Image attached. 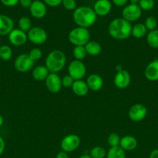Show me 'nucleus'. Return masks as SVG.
Returning a JSON list of instances; mask_svg holds the SVG:
<instances>
[{"label":"nucleus","mask_w":158,"mask_h":158,"mask_svg":"<svg viewBox=\"0 0 158 158\" xmlns=\"http://www.w3.org/2000/svg\"><path fill=\"white\" fill-rule=\"evenodd\" d=\"M132 25L123 18H116L110 22L108 26V34L112 38L124 40L131 36Z\"/></svg>","instance_id":"f257e3e1"},{"label":"nucleus","mask_w":158,"mask_h":158,"mask_svg":"<svg viewBox=\"0 0 158 158\" xmlns=\"http://www.w3.org/2000/svg\"><path fill=\"white\" fill-rule=\"evenodd\" d=\"M73 20L78 27L88 28L94 24L97 19V15L92 8L89 6H79L73 11Z\"/></svg>","instance_id":"f03ea898"},{"label":"nucleus","mask_w":158,"mask_h":158,"mask_svg":"<svg viewBox=\"0 0 158 158\" xmlns=\"http://www.w3.org/2000/svg\"><path fill=\"white\" fill-rule=\"evenodd\" d=\"M67 57L64 52L59 49L51 51L46 57L45 66L50 73H57L64 68Z\"/></svg>","instance_id":"7ed1b4c3"},{"label":"nucleus","mask_w":158,"mask_h":158,"mask_svg":"<svg viewBox=\"0 0 158 158\" xmlns=\"http://www.w3.org/2000/svg\"><path fill=\"white\" fill-rule=\"evenodd\" d=\"M91 38V33L86 28L76 27L71 29L68 33V40L74 46H85Z\"/></svg>","instance_id":"20e7f679"},{"label":"nucleus","mask_w":158,"mask_h":158,"mask_svg":"<svg viewBox=\"0 0 158 158\" xmlns=\"http://www.w3.org/2000/svg\"><path fill=\"white\" fill-rule=\"evenodd\" d=\"M68 75L74 80H82L86 74L87 69L85 63L80 60H74L69 63L68 67Z\"/></svg>","instance_id":"39448f33"},{"label":"nucleus","mask_w":158,"mask_h":158,"mask_svg":"<svg viewBox=\"0 0 158 158\" xmlns=\"http://www.w3.org/2000/svg\"><path fill=\"white\" fill-rule=\"evenodd\" d=\"M35 62L29 57L28 53H22L15 58L14 68L20 73H26L33 69Z\"/></svg>","instance_id":"423d86ee"},{"label":"nucleus","mask_w":158,"mask_h":158,"mask_svg":"<svg viewBox=\"0 0 158 158\" xmlns=\"http://www.w3.org/2000/svg\"><path fill=\"white\" fill-rule=\"evenodd\" d=\"M27 38L33 44L42 45L46 43L48 35L44 29L40 26H35L31 28L27 32Z\"/></svg>","instance_id":"0eeeda50"},{"label":"nucleus","mask_w":158,"mask_h":158,"mask_svg":"<svg viewBox=\"0 0 158 158\" xmlns=\"http://www.w3.org/2000/svg\"><path fill=\"white\" fill-rule=\"evenodd\" d=\"M81 144V139L76 134H68L60 141V148L66 153L76 151Z\"/></svg>","instance_id":"6e6552de"},{"label":"nucleus","mask_w":158,"mask_h":158,"mask_svg":"<svg viewBox=\"0 0 158 158\" xmlns=\"http://www.w3.org/2000/svg\"><path fill=\"white\" fill-rule=\"evenodd\" d=\"M122 15L124 19L129 23H133L139 19L142 15V9L138 5L129 4L123 8Z\"/></svg>","instance_id":"1a4fd4ad"},{"label":"nucleus","mask_w":158,"mask_h":158,"mask_svg":"<svg viewBox=\"0 0 158 158\" xmlns=\"http://www.w3.org/2000/svg\"><path fill=\"white\" fill-rule=\"evenodd\" d=\"M147 115V108L145 105L142 103H136L133 104L129 108L128 112V116L131 120L134 122L142 121L146 118Z\"/></svg>","instance_id":"9d476101"},{"label":"nucleus","mask_w":158,"mask_h":158,"mask_svg":"<svg viewBox=\"0 0 158 158\" xmlns=\"http://www.w3.org/2000/svg\"><path fill=\"white\" fill-rule=\"evenodd\" d=\"M113 82L115 86L119 89H125L131 83V76L128 71L122 69L116 72Z\"/></svg>","instance_id":"9b49d317"},{"label":"nucleus","mask_w":158,"mask_h":158,"mask_svg":"<svg viewBox=\"0 0 158 158\" xmlns=\"http://www.w3.org/2000/svg\"><path fill=\"white\" fill-rule=\"evenodd\" d=\"M46 87L52 94H57L62 89L61 78L57 73H50L45 80Z\"/></svg>","instance_id":"f8f14e48"},{"label":"nucleus","mask_w":158,"mask_h":158,"mask_svg":"<svg viewBox=\"0 0 158 158\" xmlns=\"http://www.w3.org/2000/svg\"><path fill=\"white\" fill-rule=\"evenodd\" d=\"M8 39L12 46H21L27 42V33L20 30V29H14L8 35Z\"/></svg>","instance_id":"ddd939ff"},{"label":"nucleus","mask_w":158,"mask_h":158,"mask_svg":"<svg viewBox=\"0 0 158 158\" xmlns=\"http://www.w3.org/2000/svg\"><path fill=\"white\" fill-rule=\"evenodd\" d=\"M47 8L46 4L40 0H34L29 7V12L33 18L40 19L46 15Z\"/></svg>","instance_id":"4468645a"},{"label":"nucleus","mask_w":158,"mask_h":158,"mask_svg":"<svg viewBox=\"0 0 158 158\" xmlns=\"http://www.w3.org/2000/svg\"><path fill=\"white\" fill-rule=\"evenodd\" d=\"M112 6L110 0H97L92 9L97 16H105L110 13Z\"/></svg>","instance_id":"2eb2a0df"},{"label":"nucleus","mask_w":158,"mask_h":158,"mask_svg":"<svg viewBox=\"0 0 158 158\" xmlns=\"http://www.w3.org/2000/svg\"><path fill=\"white\" fill-rule=\"evenodd\" d=\"M144 76L149 81H158V60H153L146 66Z\"/></svg>","instance_id":"dca6fc26"},{"label":"nucleus","mask_w":158,"mask_h":158,"mask_svg":"<svg viewBox=\"0 0 158 158\" xmlns=\"http://www.w3.org/2000/svg\"><path fill=\"white\" fill-rule=\"evenodd\" d=\"M14 29V22L6 15H0V36L8 35Z\"/></svg>","instance_id":"f3484780"},{"label":"nucleus","mask_w":158,"mask_h":158,"mask_svg":"<svg viewBox=\"0 0 158 158\" xmlns=\"http://www.w3.org/2000/svg\"><path fill=\"white\" fill-rule=\"evenodd\" d=\"M85 82L88 85V89L92 91L100 90L104 85L103 79L97 73H92L88 76Z\"/></svg>","instance_id":"a211bd4d"},{"label":"nucleus","mask_w":158,"mask_h":158,"mask_svg":"<svg viewBox=\"0 0 158 158\" xmlns=\"http://www.w3.org/2000/svg\"><path fill=\"white\" fill-rule=\"evenodd\" d=\"M138 145L136 138L131 135H125L122 137L120 140L119 147L125 151H134Z\"/></svg>","instance_id":"6ab92c4d"},{"label":"nucleus","mask_w":158,"mask_h":158,"mask_svg":"<svg viewBox=\"0 0 158 158\" xmlns=\"http://www.w3.org/2000/svg\"><path fill=\"white\" fill-rule=\"evenodd\" d=\"M71 89H72L73 93L78 97H84V96L87 95L89 91L86 82L82 80H74V83L71 86Z\"/></svg>","instance_id":"aec40b11"},{"label":"nucleus","mask_w":158,"mask_h":158,"mask_svg":"<svg viewBox=\"0 0 158 158\" xmlns=\"http://www.w3.org/2000/svg\"><path fill=\"white\" fill-rule=\"evenodd\" d=\"M50 74V72L45 66H38L33 70V78L37 81H45L46 77Z\"/></svg>","instance_id":"412c9836"},{"label":"nucleus","mask_w":158,"mask_h":158,"mask_svg":"<svg viewBox=\"0 0 158 158\" xmlns=\"http://www.w3.org/2000/svg\"><path fill=\"white\" fill-rule=\"evenodd\" d=\"M87 54L91 56H97L102 52V46L94 40H90L85 46Z\"/></svg>","instance_id":"4be33fe9"},{"label":"nucleus","mask_w":158,"mask_h":158,"mask_svg":"<svg viewBox=\"0 0 158 158\" xmlns=\"http://www.w3.org/2000/svg\"><path fill=\"white\" fill-rule=\"evenodd\" d=\"M147 32L148 30L143 23H137L132 27L131 35L136 39H142L147 36Z\"/></svg>","instance_id":"5701e85b"},{"label":"nucleus","mask_w":158,"mask_h":158,"mask_svg":"<svg viewBox=\"0 0 158 158\" xmlns=\"http://www.w3.org/2000/svg\"><path fill=\"white\" fill-rule=\"evenodd\" d=\"M147 43L152 49H158V29L149 31L147 35Z\"/></svg>","instance_id":"b1692460"},{"label":"nucleus","mask_w":158,"mask_h":158,"mask_svg":"<svg viewBox=\"0 0 158 158\" xmlns=\"http://www.w3.org/2000/svg\"><path fill=\"white\" fill-rule=\"evenodd\" d=\"M106 158H125V151L119 146L110 148L107 151Z\"/></svg>","instance_id":"393cba45"},{"label":"nucleus","mask_w":158,"mask_h":158,"mask_svg":"<svg viewBox=\"0 0 158 158\" xmlns=\"http://www.w3.org/2000/svg\"><path fill=\"white\" fill-rule=\"evenodd\" d=\"M19 29L25 32H28L32 28V23L29 17L22 16L18 22Z\"/></svg>","instance_id":"a878e982"},{"label":"nucleus","mask_w":158,"mask_h":158,"mask_svg":"<svg viewBox=\"0 0 158 158\" xmlns=\"http://www.w3.org/2000/svg\"><path fill=\"white\" fill-rule=\"evenodd\" d=\"M12 56V50L8 45L0 46V59L3 61H9Z\"/></svg>","instance_id":"bb28decb"},{"label":"nucleus","mask_w":158,"mask_h":158,"mask_svg":"<svg viewBox=\"0 0 158 158\" xmlns=\"http://www.w3.org/2000/svg\"><path fill=\"white\" fill-rule=\"evenodd\" d=\"M72 52L74 59L77 60H80V61H81L84 59L86 58L87 55H88L86 52V49H85V46H74Z\"/></svg>","instance_id":"cd10ccee"},{"label":"nucleus","mask_w":158,"mask_h":158,"mask_svg":"<svg viewBox=\"0 0 158 158\" xmlns=\"http://www.w3.org/2000/svg\"><path fill=\"white\" fill-rule=\"evenodd\" d=\"M107 152L104 148L101 146H95L91 148L89 155L91 158H105L106 157Z\"/></svg>","instance_id":"c85d7f7f"},{"label":"nucleus","mask_w":158,"mask_h":158,"mask_svg":"<svg viewBox=\"0 0 158 158\" xmlns=\"http://www.w3.org/2000/svg\"><path fill=\"white\" fill-rule=\"evenodd\" d=\"M120 140L121 138L119 137V134L112 133V134H110L108 135V138H107V143L110 148H114V147L119 146Z\"/></svg>","instance_id":"c756f323"},{"label":"nucleus","mask_w":158,"mask_h":158,"mask_svg":"<svg viewBox=\"0 0 158 158\" xmlns=\"http://www.w3.org/2000/svg\"><path fill=\"white\" fill-rule=\"evenodd\" d=\"M143 24L148 31L154 30V29H156V26H157V20H156V19L155 18V17L148 16L145 19V22H144Z\"/></svg>","instance_id":"7c9ffc66"},{"label":"nucleus","mask_w":158,"mask_h":158,"mask_svg":"<svg viewBox=\"0 0 158 158\" xmlns=\"http://www.w3.org/2000/svg\"><path fill=\"white\" fill-rule=\"evenodd\" d=\"M142 11H150L155 6L154 0H140L138 4Z\"/></svg>","instance_id":"2f4dec72"},{"label":"nucleus","mask_w":158,"mask_h":158,"mask_svg":"<svg viewBox=\"0 0 158 158\" xmlns=\"http://www.w3.org/2000/svg\"><path fill=\"white\" fill-rule=\"evenodd\" d=\"M28 54H29V57L35 62L41 59L42 56H43V52L39 48H33V49H32L29 51Z\"/></svg>","instance_id":"473e14b6"},{"label":"nucleus","mask_w":158,"mask_h":158,"mask_svg":"<svg viewBox=\"0 0 158 158\" xmlns=\"http://www.w3.org/2000/svg\"><path fill=\"white\" fill-rule=\"evenodd\" d=\"M64 8L68 11H74L77 8V2L75 0H62Z\"/></svg>","instance_id":"72a5a7b5"},{"label":"nucleus","mask_w":158,"mask_h":158,"mask_svg":"<svg viewBox=\"0 0 158 158\" xmlns=\"http://www.w3.org/2000/svg\"><path fill=\"white\" fill-rule=\"evenodd\" d=\"M74 80L70 75H66L61 78L62 87L64 88H71L73 83H74Z\"/></svg>","instance_id":"f704fd0d"},{"label":"nucleus","mask_w":158,"mask_h":158,"mask_svg":"<svg viewBox=\"0 0 158 158\" xmlns=\"http://www.w3.org/2000/svg\"><path fill=\"white\" fill-rule=\"evenodd\" d=\"M43 2L50 7H57L62 3V0H43Z\"/></svg>","instance_id":"c9c22d12"},{"label":"nucleus","mask_w":158,"mask_h":158,"mask_svg":"<svg viewBox=\"0 0 158 158\" xmlns=\"http://www.w3.org/2000/svg\"><path fill=\"white\" fill-rule=\"evenodd\" d=\"M2 4L7 7H14L20 2V0H0Z\"/></svg>","instance_id":"e433bc0d"},{"label":"nucleus","mask_w":158,"mask_h":158,"mask_svg":"<svg viewBox=\"0 0 158 158\" xmlns=\"http://www.w3.org/2000/svg\"><path fill=\"white\" fill-rule=\"evenodd\" d=\"M33 0H20V2L19 4H20V6L23 8H25V9H28L30 7V6L32 5Z\"/></svg>","instance_id":"4c0bfd02"},{"label":"nucleus","mask_w":158,"mask_h":158,"mask_svg":"<svg viewBox=\"0 0 158 158\" xmlns=\"http://www.w3.org/2000/svg\"><path fill=\"white\" fill-rule=\"evenodd\" d=\"M128 1L129 0H112V2L118 7H122L126 5Z\"/></svg>","instance_id":"58836bf2"},{"label":"nucleus","mask_w":158,"mask_h":158,"mask_svg":"<svg viewBox=\"0 0 158 158\" xmlns=\"http://www.w3.org/2000/svg\"><path fill=\"white\" fill-rule=\"evenodd\" d=\"M6 148V142H5L4 139L0 136V156L3 154Z\"/></svg>","instance_id":"ea45409f"},{"label":"nucleus","mask_w":158,"mask_h":158,"mask_svg":"<svg viewBox=\"0 0 158 158\" xmlns=\"http://www.w3.org/2000/svg\"><path fill=\"white\" fill-rule=\"evenodd\" d=\"M56 158H69V156H68V153L61 151L57 153V155H56Z\"/></svg>","instance_id":"a19ab883"},{"label":"nucleus","mask_w":158,"mask_h":158,"mask_svg":"<svg viewBox=\"0 0 158 158\" xmlns=\"http://www.w3.org/2000/svg\"><path fill=\"white\" fill-rule=\"evenodd\" d=\"M149 158H158V149L153 150L150 154Z\"/></svg>","instance_id":"79ce46f5"},{"label":"nucleus","mask_w":158,"mask_h":158,"mask_svg":"<svg viewBox=\"0 0 158 158\" xmlns=\"http://www.w3.org/2000/svg\"><path fill=\"white\" fill-rule=\"evenodd\" d=\"M130 2V4H135V5H138L139 4V1L140 0H129Z\"/></svg>","instance_id":"37998d69"},{"label":"nucleus","mask_w":158,"mask_h":158,"mask_svg":"<svg viewBox=\"0 0 158 158\" xmlns=\"http://www.w3.org/2000/svg\"><path fill=\"white\" fill-rule=\"evenodd\" d=\"M3 123H4V118H3L2 116L0 114V127H1L3 125Z\"/></svg>","instance_id":"c03bdc74"},{"label":"nucleus","mask_w":158,"mask_h":158,"mask_svg":"<svg viewBox=\"0 0 158 158\" xmlns=\"http://www.w3.org/2000/svg\"><path fill=\"white\" fill-rule=\"evenodd\" d=\"M79 158H91V157L89 154H84V155H81Z\"/></svg>","instance_id":"a18cd8bd"},{"label":"nucleus","mask_w":158,"mask_h":158,"mask_svg":"<svg viewBox=\"0 0 158 158\" xmlns=\"http://www.w3.org/2000/svg\"><path fill=\"white\" fill-rule=\"evenodd\" d=\"M0 43H1V36H0Z\"/></svg>","instance_id":"49530a36"},{"label":"nucleus","mask_w":158,"mask_h":158,"mask_svg":"<svg viewBox=\"0 0 158 158\" xmlns=\"http://www.w3.org/2000/svg\"><path fill=\"white\" fill-rule=\"evenodd\" d=\"M0 158H1V157H0Z\"/></svg>","instance_id":"de8ad7c7"}]
</instances>
